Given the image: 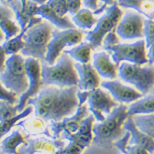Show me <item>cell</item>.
Masks as SVG:
<instances>
[{
    "mask_svg": "<svg viewBox=\"0 0 154 154\" xmlns=\"http://www.w3.org/2000/svg\"><path fill=\"white\" fill-rule=\"evenodd\" d=\"M77 86L69 88L46 87L34 97L30 98L27 105L33 106L35 116L45 121L59 122L71 116L79 108Z\"/></svg>",
    "mask_w": 154,
    "mask_h": 154,
    "instance_id": "obj_1",
    "label": "cell"
},
{
    "mask_svg": "<svg viewBox=\"0 0 154 154\" xmlns=\"http://www.w3.org/2000/svg\"><path fill=\"white\" fill-rule=\"evenodd\" d=\"M129 116L128 107L120 104L103 121L93 125V143L100 148H110L125 134L124 124Z\"/></svg>",
    "mask_w": 154,
    "mask_h": 154,
    "instance_id": "obj_2",
    "label": "cell"
},
{
    "mask_svg": "<svg viewBox=\"0 0 154 154\" xmlns=\"http://www.w3.org/2000/svg\"><path fill=\"white\" fill-rule=\"evenodd\" d=\"M41 79L44 86L69 88L79 84V74L72 59L65 52L60 54L53 65L42 63Z\"/></svg>",
    "mask_w": 154,
    "mask_h": 154,
    "instance_id": "obj_3",
    "label": "cell"
},
{
    "mask_svg": "<svg viewBox=\"0 0 154 154\" xmlns=\"http://www.w3.org/2000/svg\"><path fill=\"white\" fill-rule=\"evenodd\" d=\"M54 30L53 25L48 21L26 29L24 34L25 46L21 51L22 55L45 63L48 44L52 38Z\"/></svg>",
    "mask_w": 154,
    "mask_h": 154,
    "instance_id": "obj_4",
    "label": "cell"
},
{
    "mask_svg": "<svg viewBox=\"0 0 154 154\" xmlns=\"http://www.w3.org/2000/svg\"><path fill=\"white\" fill-rule=\"evenodd\" d=\"M0 82L7 89L15 92L19 97L28 89L29 82L25 59L20 54H13L5 62V67L0 72Z\"/></svg>",
    "mask_w": 154,
    "mask_h": 154,
    "instance_id": "obj_5",
    "label": "cell"
},
{
    "mask_svg": "<svg viewBox=\"0 0 154 154\" xmlns=\"http://www.w3.org/2000/svg\"><path fill=\"white\" fill-rule=\"evenodd\" d=\"M119 76L124 82L134 86L142 95H147L154 87V67H142L122 62L119 66Z\"/></svg>",
    "mask_w": 154,
    "mask_h": 154,
    "instance_id": "obj_6",
    "label": "cell"
},
{
    "mask_svg": "<svg viewBox=\"0 0 154 154\" xmlns=\"http://www.w3.org/2000/svg\"><path fill=\"white\" fill-rule=\"evenodd\" d=\"M95 120L94 116L90 115L82 121L77 132L69 133L63 131L61 133L62 137L68 140L69 143L63 148L56 151L54 154H82L93 141L92 127Z\"/></svg>",
    "mask_w": 154,
    "mask_h": 154,
    "instance_id": "obj_7",
    "label": "cell"
},
{
    "mask_svg": "<svg viewBox=\"0 0 154 154\" xmlns=\"http://www.w3.org/2000/svg\"><path fill=\"white\" fill-rule=\"evenodd\" d=\"M82 39L83 32L78 29H65L61 31L54 29L52 38L48 44L45 62L49 65L54 64L64 48L78 45L82 42Z\"/></svg>",
    "mask_w": 154,
    "mask_h": 154,
    "instance_id": "obj_8",
    "label": "cell"
},
{
    "mask_svg": "<svg viewBox=\"0 0 154 154\" xmlns=\"http://www.w3.org/2000/svg\"><path fill=\"white\" fill-rule=\"evenodd\" d=\"M122 16L123 12L119 8L117 2L108 7L106 9V13L98 19L95 28L87 32L86 41L91 43L94 49L101 47L105 36L111 31L116 30Z\"/></svg>",
    "mask_w": 154,
    "mask_h": 154,
    "instance_id": "obj_9",
    "label": "cell"
},
{
    "mask_svg": "<svg viewBox=\"0 0 154 154\" xmlns=\"http://www.w3.org/2000/svg\"><path fill=\"white\" fill-rule=\"evenodd\" d=\"M146 42L143 40L132 44H117L107 51L112 58L113 62L120 66L122 62L143 65L148 63L146 53Z\"/></svg>",
    "mask_w": 154,
    "mask_h": 154,
    "instance_id": "obj_10",
    "label": "cell"
},
{
    "mask_svg": "<svg viewBox=\"0 0 154 154\" xmlns=\"http://www.w3.org/2000/svg\"><path fill=\"white\" fill-rule=\"evenodd\" d=\"M7 6L13 10L22 31L43 22L42 17L36 16L39 5L32 0H7Z\"/></svg>",
    "mask_w": 154,
    "mask_h": 154,
    "instance_id": "obj_11",
    "label": "cell"
},
{
    "mask_svg": "<svg viewBox=\"0 0 154 154\" xmlns=\"http://www.w3.org/2000/svg\"><path fill=\"white\" fill-rule=\"evenodd\" d=\"M25 64L29 86L26 91L19 97L18 103L16 105L19 113L24 110L29 99L35 97L40 92V88L42 84L40 61L33 58H26L25 59Z\"/></svg>",
    "mask_w": 154,
    "mask_h": 154,
    "instance_id": "obj_12",
    "label": "cell"
},
{
    "mask_svg": "<svg viewBox=\"0 0 154 154\" xmlns=\"http://www.w3.org/2000/svg\"><path fill=\"white\" fill-rule=\"evenodd\" d=\"M88 104L89 110L97 122L103 121L106 119L105 115H109L120 105L107 92L99 88L91 91L88 97Z\"/></svg>",
    "mask_w": 154,
    "mask_h": 154,
    "instance_id": "obj_13",
    "label": "cell"
},
{
    "mask_svg": "<svg viewBox=\"0 0 154 154\" xmlns=\"http://www.w3.org/2000/svg\"><path fill=\"white\" fill-rule=\"evenodd\" d=\"M144 17L134 12H127L116 28L117 35L123 40H134L143 37Z\"/></svg>",
    "mask_w": 154,
    "mask_h": 154,
    "instance_id": "obj_14",
    "label": "cell"
},
{
    "mask_svg": "<svg viewBox=\"0 0 154 154\" xmlns=\"http://www.w3.org/2000/svg\"><path fill=\"white\" fill-rule=\"evenodd\" d=\"M90 116L89 109L85 104L79 106L76 112L72 116L64 118L59 122L51 121L50 129L52 132V137L54 138H59L63 131L69 133H75L80 128L83 120Z\"/></svg>",
    "mask_w": 154,
    "mask_h": 154,
    "instance_id": "obj_15",
    "label": "cell"
},
{
    "mask_svg": "<svg viewBox=\"0 0 154 154\" xmlns=\"http://www.w3.org/2000/svg\"><path fill=\"white\" fill-rule=\"evenodd\" d=\"M101 88L110 92L114 100L119 103H132L142 98L143 95L134 88L122 84L119 81L110 80L101 83Z\"/></svg>",
    "mask_w": 154,
    "mask_h": 154,
    "instance_id": "obj_16",
    "label": "cell"
},
{
    "mask_svg": "<svg viewBox=\"0 0 154 154\" xmlns=\"http://www.w3.org/2000/svg\"><path fill=\"white\" fill-rule=\"evenodd\" d=\"M79 74L78 88L82 91H93L101 85L100 75L94 66L90 63H74Z\"/></svg>",
    "mask_w": 154,
    "mask_h": 154,
    "instance_id": "obj_17",
    "label": "cell"
},
{
    "mask_svg": "<svg viewBox=\"0 0 154 154\" xmlns=\"http://www.w3.org/2000/svg\"><path fill=\"white\" fill-rule=\"evenodd\" d=\"M65 146L64 142L59 138H36L31 139L25 148L26 154H54Z\"/></svg>",
    "mask_w": 154,
    "mask_h": 154,
    "instance_id": "obj_18",
    "label": "cell"
},
{
    "mask_svg": "<svg viewBox=\"0 0 154 154\" xmlns=\"http://www.w3.org/2000/svg\"><path fill=\"white\" fill-rule=\"evenodd\" d=\"M124 129L130 134L129 144L139 145L144 148L150 154L154 152V139L142 132L135 125L132 116H129L124 124Z\"/></svg>",
    "mask_w": 154,
    "mask_h": 154,
    "instance_id": "obj_19",
    "label": "cell"
},
{
    "mask_svg": "<svg viewBox=\"0 0 154 154\" xmlns=\"http://www.w3.org/2000/svg\"><path fill=\"white\" fill-rule=\"evenodd\" d=\"M99 75L104 79L114 80L117 77V70L119 66L113 63L110 59L109 54L106 51L97 52L93 54V63Z\"/></svg>",
    "mask_w": 154,
    "mask_h": 154,
    "instance_id": "obj_20",
    "label": "cell"
},
{
    "mask_svg": "<svg viewBox=\"0 0 154 154\" xmlns=\"http://www.w3.org/2000/svg\"><path fill=\"white\" fill-rule=\"evenodd\" d=\"M36 16H41L42 18L47 20L52 25L55 26L57 28L60 30L76 28L74 23H72L68 17L60 16L47 3H45L38 7Z\"/></svg>",
    "mask_w": 154,
    "mask_h": 154,
    "instance_id": "obj_21",
    "label": "cell"
},
{
    "mask_svg": "<svg viewBox=\"0 0 154 154\" xmlns=\"http://www.w3.org/2000/svg\"><path fill=\"white\" fill-rule=\"evenodd\" d=\"M118 5L137 11L147 19L154 21V2L152 0H117Z\"/></svg>",
    "mask_w": 154,
    "mask_h": 154,
    "instance_id": "obj_22",
    "label": "cell"
},
{
    "mask_svg": "<svg viewBox=\"0 0 154 154\" xmlns=\"http://www.w3.org/2000/svg\"><path fill=\"white\" fill-rule=\"evenodd\" d=\"M154 113V94L149 95L133 102L128 107L129 116L136 115H148Z\"/></svg>",
    "mask_w": 154,
    "mask_h": 154,
    "instance_id": "obj_23",
    "label": "cell"
},
{
    "mask_svg": "<svg viewBox=\"0 0 154 154\" xmlns=\"http://www.w3.org/2000/svg\"><path fill=\"white\" fill-rule=\"evenodd\" d=\"M94 50L91 43L88 41L81 42L80 44L76 45L75 47L71 48L70 50L63 51L69 54L72 60H76L78 63H88L91 61V51Z\"/></svg>",
    "mask_w": 154,
    "mask_h": 154,
    "instance_id": "obj_24",
    "label": "cell"
},
{
    "mask_svg": "<svg viewBox=\"0 0 154 154\" xmlns=\"http://www.w3.org/2000/svg\"><path fill=\"white\" fill-rule=\"evenodd\" d=\"M26 140L19 130H14L12 134L3 138L1 142V150L3 153L18 154L17 148L20 145L25 144Z\"/></svg>",
    "mask_w": 154,
    "mask_h": 154,
    "instance_id": "obj_25",
    "label": "cell"
},
{
    "mask_svg": "<svg viewBox=\"0 0 154 154\" xmlns=\"http://www.w3.org/2000/svg\"><path fill=\"white\" fill-rule=\"evenodd\" d=\"M17 126H21L26 131L32 135H38V134H44L46 137H52L50 132V129L45 127L44 123V120H42L39 117L35 119L28 120H23L19 121L17 124Z\"/></svg>",
    "mask_w": 154,
    "mask_h": 154,
    "instance_id": "obj_26",
    "label": "cell"
},
{
    "mask_svg": "<svg viewBox=\"0 0 154 154\" xmlns=\"http://www.w3.org/2000/svg\"><path fill=\"white\" fill-rule=\"evenodd\" d=\"M72 22L76 26L82 30H91L95 24H97L98 19L93 16L90 9L82 8L79 13L72 16Z\"/></svg>",
    "mask_w": 154,
    "mask_h": 154,
    "instance_id": "obj_27",
    "label": "cell"
},
{
    "mask_svg": "<svg viewBox=\"0 0 154 154\" xmlns=\"http://www.w3.org/2000/svg\"><path fill=\"white\" fill-rule=\"evenodd\" d=\"M132 117L138 129L154 139V113L136 115Z\"/></svg>",
    "mask_w": 154,
    "mask_h": 154,
    "instance_id": "obj_28",
    "label": "cell"
},
{
    "mask_svg": "<svg viewBox=\"0 0 154 154\" xmlns=\"http://www.w3.org/2000/svg\"><path fill=\"white\" fill-rule=\"evenodd\" d=\"M32 110H33L32 106L29 105V106L26 107L23 111L17 114L16 116L13 117L11 119H8V120L0 121V140L3 138V136L6 135L9 132L14 126L17 125V124L20 120H22V119H25L27 116H29L32 114Z\"/></svg>",
    "mask_w": 154,
    "mask_h": 154,
    "instance_id": "obj_29",
    "label": "cell"
},
{
    "mask_svg": "<svg viewBox=\"0 0 154 154\" xmlns=\"http://www.w3.org/2000/svg\"><path fill=\"white\" fill-rule=\"evenodd\" d=\"M25 32L26 30H22L15 37L3 42V47L7 55L10 56L13 54H17L18 52H21L23 50L25 46V41H24Z\"/></svg>",
    "mask_w": 154,
    "mask_h": 154,
    "instance_id": "obj_30",
    "label": "cell"
},
{
    "mask_svg": "<svg viewBox=\"0 0 154 154\" xmlns=\"http://www.w3.org/2000/svg\"><path fill=\"white\" fill-rule=\"evenodd\" d=\"M0 28L3 31L5 41H8L12 38L15 37L16 35L22 32L20 26H17L11 18H4L0 22Z\"/></svg>",
    "mask_w": 154,
    "mask_h": 154,
    "instance_id": "obj_31",
    "label": "cell"
},
{
    "mask_svg": "<svg viewBox=\"0 0 154 154\" xmlns=\"http://www.w3.org/2000/svg\"><path fill=\"white\" fill-rule=\"evenodd\" d=\"M18 113L16 105H13L8 101H0V121L11 119Z\"/></svg>",
    "mask_w": 154,
    "mask_h": 154,
    "instance_id": "obj_32",
    "label": "cell"
},
{
    "mask_svg": "<svg viewBox=\"0 0 154 154\" xmlns=\"http://www.w3.org/2000/svg\"><path fill=\"white\" fill-rule=\"evenodd\" d=\"M143 37H145L146 48L154 44V21L150 19H145L143 27Z\"/></svg>",
    "mask_w": 154,
    "mask_h": 154,
    "instance_id": "obj_33",
    "label": "cell"
},
{
    "mask_svg": "<svg viewBox=\"0 0 154 154\" xmlns=\"http://www.w3.org/2000/svg\"><path fill=\"white\" fill-rule=\"evenodd\" d=\"M17 97L18 96L15 92L7 89L0 82V101H8L13 105H16L19 101Z\"/></svg>",
    "mask_w": 154,
    "mask_h": 154,
    "instance_id": "obj_34",
    "label": "cell"
},
{
    "mask_svg": "<svg viewBox=\"0 0 154 154\" xmlns=\"http://www.w3.org/2000/svg\"><path fill=\"white\" fill-rule=\"evenodd\" d=\"M68 0H48L47 3L51 6L60 16L64 17L68 13V7H67Z\"/></svg>",
    "mask_w": 154,
    "mask_h": 154,
    "instance_id": "obj_35",
    "label": "cell"
},
{
    "mask_svg": "<svg viewBox=\"0 0 154 154\" xmlns=\"http://www.w3.org/2000/svg\"><path fill=\"white\" fill-rule=\"evenodd\" d=\"M119 43H120V41H119V38L116 34V30H113L105 36L101 46L103 47L105 51H108L110 48L113 47Z\"/></svg>",
    "mask_w": 154,
    "mask_h": 154,
    "instance_id": "obj_36",
    "label": "cell"
},
{
    "mask_svg": "<svg viewBox=\"0 0 154 154\" xmlns=\"http://www.w3.org/2000/svg\"><path fill=\"white\" fill-rule=\"evenodd\" d=\"M123 154H150L144 148L139 145L128 144L126 148L122 152Z\"/></svg>",
    "mask_w": 154,
    "mask_h": 154,
    "instance_id": "obj_37",
    "label": "cell"
},
{
    "mask_svg": "<svg viewBox=\"0 0 154 154\" xmlns=\"http://www.w3.org/2000/svg\"><path fill=\"white\" fill-rule=\"evenodd\" d=\"M67 7L70 15L74 16L81 9V0H68Z\"/></svg>",
    "mask_w": 154,
    "mask_h": 154,
    "instance_id": "obj_38",
    "label": "cell"
},
{
    "mask_svg": "<svg viewBox=\"0 0 154 154\" xmlns=\"http://www.w3.org/2000/svg\"><path fill=\"white\" fill-rule=\"evenodd\" d=\"M14 16L13 10L5 5H0V22L4 18H13Z\"/></svg>",
    "mask_w": 154,
    "mask_h": 154,
    "instance_id": "obj_39",
    "label": "cell"
},
{
    "mask_svg": "<svg viewBox=\"0 0 154 154\" xmlns=\"http://www.w3.org/2000/svg\"><path fill=\"white\" fill-rule=\"evenodd\" d=\"M91 91H82V90H78L77 91V97L79 99V106H82L85 103L86 101H88V97L91 94Z\"/></svg>",
    "mask_w": 154,
    "mask_h": 154,
    "instance_id": "obj_40",
    "label": "cell"
},
{
    "mask_svg": "<svg viewBox=\"0 0 154 154\" xmlns=\"http://www.w3.org/2000/svg\"><path fill=\"white\" fill-rule=\"evenodd\" d=\"M116 2V0H104L103 5L100 7L98 9L94 11V12H93V14H95V15H100V14H101V13H103L104 11H106V9L108 7L113 5Z\"/></svg>",
    "mask_w": 154,
    "mask_h": 154,
    "instance_id": "obj_41",
    "label": "cell"
},
{
    "mask_svg": "<svg viewBox=\"0 0 154 154\" xmlns=\"http://www.w3.org/2000/svg\"><path fill=\"white\" fill-rule=\"evenodd\" d=\"M99 1L103 2L104 0H83V4L89 9L96 11L99 8Z\"/></svg>",
    "mask_w": 154,
    "mask_h": 154,
    "instance_id": "obj_42",
    "label": "cell"
},
{
    "mask_svg": "<svg viewBox=\"0 0 154 154\" xmlns=\"http://www.w3.org/2000/svg\"><path fill=\"white\" fill-rule=\"evenodd\" d=\"M7 54L5 51L3 47V45H0V72H2L5 67V62H6Z\"/></svg>",
    "mask_w": 154,
    "mask_h": 154,
    "instance_id": "obj_43",
    "label": "cell"
},
{
    "mask_svg": "<svg viewBox=\"0 0 154 154\" xmlns=\"http://www.w3.org/2000/svg\"><path fill=\"white\" fill-rule=\"evenodd\" d=\"M148 51L147 54V57H148V63L150 64L154 63V44H152L151 46L148 48Z\"/></svg>",
    "mask_w": 154,
    "mask_h": 154,
    "instance_id": "obj_44",
    "label": "cell"
},
{
    "mask_svg": "<svg viewBox=\"0 0 154 154\" xmlns=\"http://www.w3.org/2000/svg\"><path fill=\"white\" fill-rule=\"evenodd\" d=\"M32 1H33L34 3L38 4L39 6L42 5V4H45V3H46L48 2V0H32Z\"/></svg>",
    "mask_w": 154,
    "mask_h": 154,
    "instance_id": "obj_45",
    "label": "cell"
},
{
    "mask_svg": "<svg viewBox=\"0 0 154 154\" xmlns=\"http://www.w3.org/2000/svg\"><path fill=\"white\" fill-rule=\"evenodd\" d=\"M5 41V36H4V34H3V31L0 28V44H2Z\"/></svg>",
    "mask_w": 154,
    "mask_h": 154,
    "instance_id": "obj_46",
    "label": "cell"
},
{
    "mask_svg": "<svg viewBox=\"0 0 154 154\" xmlns=\"http://www.w3.org/2000/svg\"><path fill=\"white\" fill-rule=\"evenodd\" d=\"M0 3H2L3 5L7 6V0H0Z\"/></svg>",
    "mask_w": 154,
    "mask_h": 154,
    "instance_id": "obj_47",
    "label": "cell"
},
{
    "mask_svg": "<svg viewBox=\"0 0 154 154\" xmlns=\"http://www.w3.org/2000/svg\"><path fill=\"white\" fill-rule=\"evenodd\" d=\"M152 94H154V87L152 88Z\"/></svg>",
    "mask_w": 154,
    "mask_h": 154,
    "instance_id": "obj_48",
    "label": "cell"
},
{
    "mask_svg": "<svg viewBox=\"0 0 154 154\" xmlns=\"http://www.w3.org/2000/svg\"><path fill=\"white\" fill-rule=\"evenodd\" d=\"M152 154H154V152H153V153H152Z\"/></svg>",
    "mask_w": 154,
    "mask_h": 154,
    "instance_id": "obj_49",
    "label": "cell"
},
{
    "mask_svg": "<svg viewBox=\"0 0 154 154\" xmlns=\"http://www.w3.org/2000/svg\"><path fill=\"white\" fill-rule=\"evenodd\" d=\"M152 1H153V2H154V0H152Z\"/></svg>",
    "mask_w": 154,
    "mask_h": 154,
    "instance_id": "obj_50",
    "label": "cell"
}]
</instances>
